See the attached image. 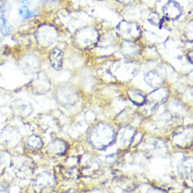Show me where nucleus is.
Masks as SVG:
<instances>
[{"mask_svg": "<svg viewBox=\"0 0 193 193\" xmlns=\"http://www.w3.org/2000/svg\"><path fill=\"white\" fill-rule=\"evenodd\" d=\"M116 32L119 37L126 41H135L141 35V29L135 22L123 21L116 26Z\"/></svg>", "mask_w": 193, "mask_h": 193, "instance_id": "nucleus-1", "label": "nucleus"}, {"mask_svg": "<svg viewBox=\"0 0 193 193\" xmlns=\"http://www.w3.org/2000/svg\"><path fill=\"white\" fill-rule=\"evenodd\" d=\"M33 162L30 159L21 156L15 160L14 170L16 176L19 178H25L32 175L33 168Z\"/></svg>", "mask_w": 193, "mask_h": 193, "instance_id": "nucleus-2", "label": "nucleus"}, {"mask_svg": "<svg viewBox=\"0 0 193 193\" xmlns=\"http://www.w3.org/2000/svg\"><path fill=\"white\" fill-rule=\"evenodd\" d=\"M54 184L55 179L51 174L42 173L36 176L33 182V188L35 191L42 192L52 188Z\"/></svg>", "mask_w": 193, "mask_h": 193, "instance_id": "nucleus-3", "label": "nucleus"}, {"mask_svg": "<svg viewBox=\"0 0 193 193\" xmlns=\"http://www.w3.org/2000/svg\"><path fill=\"white\" fill-rule=\"evenodd\" d=\"M13 112L19 116L27 117L30 116L33 111V106L29 102L23 100H16L12 104Z\"/></svg>", "mask_w": 193, "mask_h": 193, "instance_id": "nucleus-4", "label": "nucleus"}, {"mask_svg": "<svg viewBox=\"0 0 193 193\" xmlns=\"http://www.w3.org/2000/svg\"><path fill=\"white\" fill-rule=\"evenodd\" d=\"M97 131H95V135L97 138V141H95V143L100 144L99 146L102 147H105L106 146L109 145L113 139V131L108 126L105 127H98Z\"/></svg>", "mask_w": 193, "mask_h": 193, "instance_id": "nucleus-5", "label": "nucleus"}, {"mask_svg": "<svg viewBox=\"0 0 193 193\" xmlns=\"http://www.w3.org/2000/svg\"><path fill=\"white\" fill-rule=\"evenodd\" d=\"M165 17L170 20L177 19L181 15L182 10L180 6L173 1H169L162 8Z\"/></svg>", "mask_w": 193, "mask_h": 193, "instance_id": "nucleus-6", "label": "nucleus"}, {"mask_svg": "<svg viewBox=\"0 0 193 193\" xmlns=\"http://www.w3.org/2000/svg\"><path fill=\"white\" fill-rule=\"evenodd\" d=\"M49 59L50 63L55 69L59 71L62 69L63 59V53L62 50L57 48H54L50 53Z\"/></svg>", "mask_w": 193, "mask_h": 193, "instance_id": "nucleus-7", "label": "nucleus"}, {"mask_svg": "<svg viewBox=\"0 0 193 193\" xmlns=\"http://www.w3.org/2000/svg\"><path fill=\"white\" fill-rule=\"evenodd\" d=\"M30 87L32 92L36 94H43L49 90L50 83L46 79L38 78L31 83Z\"/></svg>", "mask_w": 193, "mask_h": 193, "instance_id": "nucleus-8", "label": "nucleus"}, {"mask_svg": "<svg viewBox=\"0 0 193 193\" xmlns=\"http://www.w3.org/2000/svg\"><path fill=\"white\" fill-rule=\"evenodd\" d=\"M145 81L150 86L153 88H156L159 86L163 83V79L156 72L150 71L146 75L144 78Z\"/></svg>", "mask_w": 193, "mask_h": 193, "instance_id": "nucleus-9", "label": "nucleus"}, {"mask_svg": "<svg viewBox=\"0 0 193 193\" xmlns=\"http://www.w3.org/2000/svg\"><path fill=\"white\" fill-rule=\"evenodd\" d=\"M48 150L50 153L60 155L66 150V144L61 140H55L48 146Z\"/></svg>", "mask_w": 193, "mask_h": 193, "instance_id": "nucleus-10", "label": "nucleus"}, {"mask_svg": "<svg viewBox=\"0 0 193 193\" xmlns=\"http://www.w3.org/2000/svg\"><path fill=\"white\" fill-rule=\"evenodd\" d=\"M127 94L129 99L136 105H142L146 102V96L139 91L131 89L127 92Z\"/></svg>", "mask_w": 193, "mask_h": 193, "instance_id": "nucleus-11", "label": "nucleus"}, {"mask_svg": "<svg viewBox=\"0 0 193 193\" xmlns=\"http://www.w3.org/2000/svg\"><path fill=\"white\" fill-rule=\"evenodd\" d=\"M122 52L126 56L136 55L138 52L137 46L135 45L133 41H126L122 45Z\"/></svg>", "mask_w": 193, "mask_h": 193, "instance_id": "nucleus-12", "label": "nucleus"}, {"mask_svg": "<svg viewBox=\"0 0 193 193\" xmlns=\"http://www.w3.org/2000/svg\"><path fill=\"white\" fill-rule=\"evenodd\" d=\"M27 144L31 149H39L42 146V141L39 136L33 135L28 138Z\"/></svg>", "mask_w": 193, "mask_h": 193, "instance_id": "nucleus-13", "label": "nucleus"}, {"mask_svg": "<svg viewBox=\"0 0 193 193\" xmlns=\"http://www.w3.org/2000/svg\"><path fill=\"white\" fill-rule=\"evenodd\" d=\"M79 172L76 168H70L63 170L62 172L63 176L67 179H76L78 178Z\"/></svg>", "mask_w": 193, "mask_h": 193, "instance_id": "nucleus-14", "label": "nucleus"}, {"mask_svg": "<svg viewBox=\"0 0 193 193\" xmlns=\"http://www.w3.org/2000/svg\"><path fill=\"white\" fill-rule=\"evenodd\" d=\"M159 15L156 13H152L149 15V20L151 23L155 26H160L162 22V20L159 18Z\"/></svg>", "mask_w": 193, "mask_h": 193, "instance_id": "nucleus-15", "label": "nucleus"}, {"mask_svg": "<svg viewBox=\"0 0 193 193\" xmlns=\"http://www.w3.org/2000/svg\"><path fill=\"white\" fill-rule=\"evenodd\" d=\"M19 15L24 19H27L32 15V12H30L29 8L26 6H22L19 9Z\"/></svg>", "mask_w": 193, "mask_h": 193, "instance_id": "nucleus-16", "label": "nucleus"}, {"mask_svg": "<svg viewBox=\"0 0 193 193\" xmlns=\"http://www.w3.org/2000/svg\"><path fill=\"white\" fill-rule=\"evenodd\" d=\"M116 1L124 4H129L133 3L135 0H116Z\"/></svg>", "mask_w": 193, "mask_h": 193, "instance_id": "nucleus-17", "label": "nucleus"}, {"mask_svg": "<svg viewBox=\"0 0 193 193\" xmlns=\"http://www.w3.org/2000/svg\"><path fill=\"white\" fill-rule=\"evenodd\" d=\"M43 1L46 3H53L56 2L57 0H43Z\"/></svg>", "mask_w": 193, "mask_h": 193, "instance_id": "nucleus-18", "label": "nucleus"}, {"mask_svg": "<svg viewBox=\"0 0 193 193\" xmlns=\"http://www.w3.org/2000/svg\"><path fill=\"white\" fill-rule=\"evenodd\" d=\"M188 59H189V61L192 63V52H191V55H189V54L188 53Z\"/></svg>", "mask_w": 193, "mask_h": 193, "instance_id": "nucleus-19", "label": "nucleus"}]
</instances>
